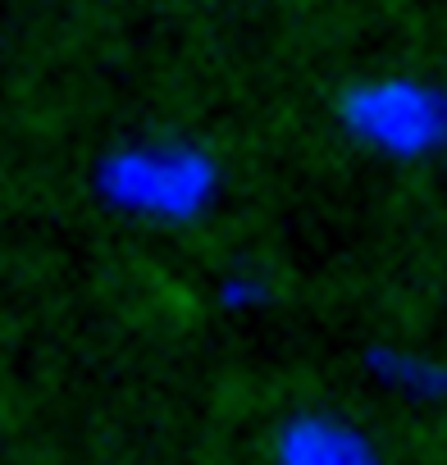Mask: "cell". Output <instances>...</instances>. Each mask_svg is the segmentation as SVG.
<instances>
[{
	"label": "cell",
	"instance_id": "cell-1",
	"mask_svg": "<svg viewBox=\"0 0 447 465\" xmlns=\"http://www.w3.org/2000/svg\"><path fill=\"white\" fill-rule=\"evenodd\" d=\"M343 128L392 160H424L447 146V92L424 78H365L338 101Z\"/></svg>",
	"mask_w": 447,
	"mask_h": 465
},
{
	"label": "cell",
	"instance_id": "cell-2",
	"mask_svg": "<svg viewBox=\"0 0 447 465\" xmlns=\"http://www.w3.org/2000/svg\"><path fill=\"white\" fill-rule=\"evenodd\" d=\"M110 205L142 219H192L219 192V169L192 146H128L101 164Z\"/></svg>",
	"mask_w": 447,
	"mask_h": 465
},
{
	"label": "cell",
	"instance_id": "cell-3",
	"mask_svg": "<svg viewBox=\"0 0 447 465\" xmlns=\"http://www.w3.org/2000/svg\"><path fill=\"white\" fill-rule=\"evenodd\" d=\"M279 456L293 465H361L374 456L361 429L333 415H297L279 429Z\"/></svg>",
	"mask_w": 447,
	"mask_h": 465
},
{
	"label": "cell",
	"instance_id": "cell-4",
	"mask_svg": "<svg viewBox=\"0 0 447 465\" xmlns=\"http://www.w3.org/2000/svg\"><path fill=\"white\" fill-rule=\"evenodd\" d=\"M370 370L383 388H392L406 401H420V406L447 401V365L438 356L406 351V347H383V351L370 356Z\"/></svg>",
	"mask_w": 447,
	"mask_h": 465
}]
</instances>
